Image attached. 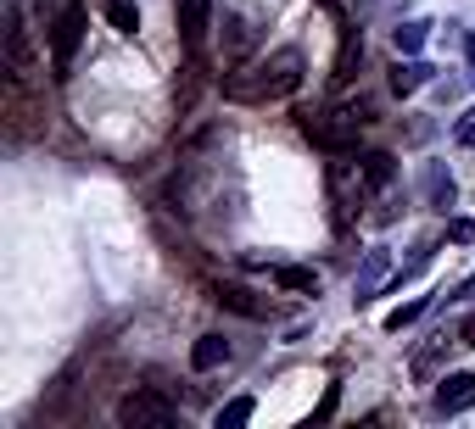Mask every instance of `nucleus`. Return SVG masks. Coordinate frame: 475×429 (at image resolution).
<instances>
[{"label":"nucleus","instance_id":"22","mask_svg":"<svg viewBox=\"0 0 475 429\" xmlns=\"http://www.w3.org/2000/svg\"><path fill=\"white\" fill-rule=\"evenodd\" d=\"M336 402H341V390H336V385H330V390H325V402H319V413H313V424H325V418H330V413H336Z\"/></svg>","mask_w":475,"mask_h":429},{"label":"nucleus","instance_id":"25","mask_svg":"<svg viewBox=\"0 0 475 429\" xmlns=\"http://www.w3.org/2000/svg\"><path fill=\"white\" fill-rule=\"evenodd\" d=\"M464 56H470V68H475V34H464ZM470 84H475V73H470Z\"/></svg>","mask_w":475,"mask_h":429},{"label":"nucleus","instance_id":"10","mask_svg":"<svg viewBox=\"0 0 475 429\" xmlns=\"http://www.w3.org/2000/svg\"><path fill=\"white\" fill-rule=\"evenodd\" d=\"M218 362H230V340L224 335H202L196 346H190V368H196V374L218 368Z\"/></svg>","mask_w":475,"mask_h":429},{"label":"nucleus","instance_id":"20","mask_svg":"<svg viewBox=\"0 0 475 429\" xmlns=\"http://www.w3.org/2000/svg\"><path fill=\"white\" fill-rule=\"evenodd\" d=\"M453 140H459L464 151H475V107H470V112L459 117V123H453Z\"/></svg>","mask_w":475,"mask_h":429},{"label":"nucleus","instance_id":"14","mask_svg":"<svg viewBox=\"0 0 475 429\" xmlns=\"http://www.w3.org/2000/svg\"><path fill=\"white\" fill-rule=\"evenodd\" d=\"M101 12H107V23L118 28V34H135V28H140L135 0H101Z\"/></svg>","mask_w":475,"mask_h":429},{"label":"nucleus","instance_id":"16","mask_svg":"<svg viewBox=\"0 0 475 429\" xmlns=\"http://www.w3.org/2000/svg\"><path fill=\"white\" fill-rule=\"evenodd\" d=\"M274 284H280V290H302V295H313V290H319V274H313V268H274Z\"/></svg>","mask_w":475,"mask_h":429},{"label":"nucleus","instance_id":"6","mask_svg":"<svg viewBox=\"0 0 475 429\" xmlns=\"http://www.w3.org/2000/svg\"><path fill=\"white\" fill-rule=\"evenodd\" d=\"M431 402H436V413H442V418H459V413H470V407H475V374H470V368H464V374H448V379L436 385V396H431Z\"/></svg>","mask_w":475,"mask_h":429},{"label":"nucleus","instance_id":"18","mask_svg":"<svg viewBox=\"0 0 475 429\" xmlns=\"http://www.w3.org/2000/svg\"><path fill=\"white\" fill-rule=\"evenodd\" d=\"M252 413H258V402H252V396H235L230 407H218V429H235V424H246Z\"/></svg>","mask_w":475,"mask_h":429},{"label":"nucleus","instance_id":"11","mask_svg":"<svg viewBox=\"0 0 475 429\" xmlns=\"http://www.w3.org/2000/svg\"><path fill=\"white\" fill-rule=\"evenodd\" d=\"M6 61H12V79L28 73V34H23V17H6Z\"/></svg>","mask_w":475,"mask_h":429},{"label":"nucleus","instance_id":"24","mask_svg":"<svg viewBox=\"0 0 475 429\" xmlns=\"http://www.w3.org/2000/svg\"><path fill=\"white\" fill-rule=\"evenodd\" d=\"M459 340H464V346H475V318H464V329H459Z\"/></svg>","mask_w":475,"mask_h":429},{"label":"nucleus","instance_id":"12","mask_svg":"<svg viewBox=\"0 0 475 429\" xmlns=\"http://www.w3.org/2000/svg\"><path fill=\"white\" fill-rule=\"evenodd\" d=\"M431 73H436L431 61H397L392 89H397V95H414V89H425V84H431Z\"/></svg>","mask_w":475,"mask_h":429},{"label":"nucleus","instance_id":"23","mask_svg":"<svg viewBox=\"0 0 475 429\" xmlns=\"http://www.w3.org/2000/svg\"><path fill=\"white\" fill-rule=\"evenodd\" d=\"M470 295H475V279H464V284H459V290L448 295V302H470Z\"/></svg>","mask_w":475,"mask_h":429},{"label":"nucleus","instance_id":"1","mask_svg":"<svg viewBox=\"0 0 475 429\" xmlns=\"http://www.w3.org/2000/svg\"><path fill=\"white\" fill-rule=\"evenodd\" d=\"M297 84H302V51L285 45V51L263 56L252 73L224 79V95H230V101H280V95H291Z\"/></svg>","mask_w":475,"mask_h":429},{"label":"nucleus","instance_id":"17","mask_svg":"<svg viewBox=\"0 0 475 429\" xmlns=\"http://www.w3.org/2000/svg\"><path fill=\"white\" fill-rule=\"evenodd\" d=\"M425 312H431V302H425V295H420V302H403V307L386 318V329H392V335H403V329H408V323H420Z\"/></svg>","mask_w":475,"mask_h":429},{"label":"nucleus","instance_id":"13","mask_svg":"<svg viewBox=\"0 0 475 429\" xmlns=\"http://www.w3.org/2000/svg\"><path fill=\"white\" fill-rule=\"evenodd\" d=\"M213 302H218V307H230V312H241V318H263V307L252 302L241 284H218V290H213Z\"/></svg>","mask_w":475,"mask_h":429},{"label":"nucleus","instance_id":"21","mask_svg":"<svg viewBox=\"0 0 475 429\" xmlns=\"http://www.w3.org/2000/svg\"><path fill=\"white\" fill-rule=\"evenodd\" d=\"M448 240L470 246V240H475V218H453V223H448Z\"/></svg>","mask_w":475,"mask_h":429},{"label":"nucleus","instance_id":"5","mask_svg":"<svg viewBox=\"0 0 475 429\" xmlns=\"http://www.w3.org/2000/svg\"><path fill=\"white\" fill-rule=\"evenodd\" d=\"M386 279H392V251H386V246H369V251H364V268H358V279H353V307H369Z\"/></svg>","mask_w":475,"mask_h":429},{"label":"nucleus","instance_id":"2","mask_svg":"<svg viewBox=\"0 0 475 429\" xmlns=\"http://www.w3.org/2000/svg\"><path fill=\"white\" fill-rule=\"evenodd\" d=\"M84 23H90V12L79 6V0H73V6H62V17H56V28H51V79H68V73H73Z\"/></svg>","mask_w":475,"mask_h":429},{"label":"nucleus","instance_id":"15","mask_svg":"<svg viewBox=\"0 0 475 429\" xmlns=\"http://www.w3.org/2000/svg\"><path fill=\"white\" fill-rule=\"evenodd\" d=\"M392 173H397V168H392V156H386V151L364 156V190H386V184H392Z\"/></svg>","mask_w":475,"mask_h":429},{"label":"nucleus","instance_id":"3","mask_svg":"<svg viewBox=\"0 0 475 429\" xmlns=\"http://www.w3.org/2000/svg\"><path fill=\"white\" fill-rule=\"evenodd\" d=\"M369 117L364 112H330V117H308L302 123V135L313 140V145H319V151H347V145H358V128H364Z\"/></svg>","mask_w":475,"mask_h":429},{"label":"nucleus","instance_id":"7","mask_svg":"<svg viewBox=\"0 0 475 429\" xmlns=\"http://www.w3.org/2000/svg\"><path fill=\"white\" fill-rule=\"evenodd\" d=\"M207 23H213V0H179V40H185V51H202Z\"/></svg>","mask_w":475,"mask_h":429},{"label":"nucleus","instance_id":"9","mask_svg":"<svg viewBox=\"0 0 475 429\" xmlns=\"http://www.w3.org/2000/svg\"><path fill=\"white\" fill-rule=\"evenodd\" d=\"M425 40H431V23H425V17H408V23H397V28H392L397 56H420V51H425Z\"/></svg>","mask_w":475,"mask_h":429},{"label":"nucleus","instance_id":"4","mask_svg":"<svg viewBox=\"0 0 475 429\" xmlns=\"http://www.w3.org/2000/svg\"><path fill=\"white\" fill-rule=\"evenodd\" d=\"M118 424H135V429H168L174 424V402H163L157 390H135L118 402Z\"/></svg>","mask_w":475,"mask_h":429},{"label":"nucleus","instance_id":"19","mask_svg":"<svg viewBox=\"0 0 475 429\" xmlns=\"http://www.w3.org/2000/svg\"><path fill=\"white\" fill-rule=\"evenodd\" d=\"M252 45V28H246V17H230V56H241Z\"/></svg>","mask_w":475,"mask_h":429},{"label":"nucleus","instance_id":"8","mask_svg":"<svg viewBox=\"0 0 475 429\" xmlns=\"http://www.w3.org/2000/svg\"><path fill=\"white\" fill-rule=\"evenodd\" d=\"M425 201H431L436 212H448V207L459 201V184H453V173L442 168V162H431V168H425Z\"/></svg>","mask_w":475,"mask_h":429}]
</instances>
